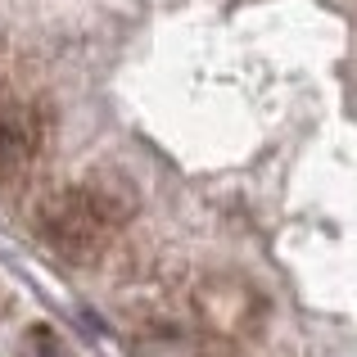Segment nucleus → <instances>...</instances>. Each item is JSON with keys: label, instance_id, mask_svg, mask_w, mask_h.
Listing matches in <instances>:
<instances>
[{"label": "nucleus", "instance_id": "nucleus-1", "mask_svg": "<svg viewBox=\"0 0 357 357\" xmlns=\"http://www.w3.org/2000/svg\"><path fill=\"white\" fill-rule=\"evenodd\" d=\"M131 208H136L131 190L118 176H86V181L68 185V190L50 195L36 208V236L50 244L59 258L91 262L114 240V231L127 227Z\"/></svg>", "mask_w": 357, "mask_h": 357}, {"label": "nucleus", "instance_id": "nucleus-4", "mask_svg": "<svg viewBox=\"0 0 357 357\" xmlns=\"http://www.w3.org/2000/svg\"><path fill=\"white\" fill-rule=\"evenodd\" d=\"M27 357H68V349L59 344V335H54V331L32 326V335H27Z\"/></svg>", "mask_w": 357, "mask_h": 357}, {"label": "nucleus", "instance_id": "nucleus-2", "mask_svg": "<svg viewBox=\"0 0 357 357\" xmlns=\"http://www.w3.org/2000/svg\"><path fill=\"white\" fill-rule=\"evenodd\" d=\"M190 312L204 326V340L240 349L244 340L262 335L271 303L244 276H204L199 285H190Z\"/></svg>", "mask_w": 357, "mask_h": 357}, {"label": "nucleus", "instance_id": "nucleus-3", "mask_svg": "<svg viewBox=\"0 0 357 357\" xmlns=\"http://www.w3.org/2000/svg\"><path fill=\"white\" fill-rule=\"evenodd\" d=\"M50 118L41 105L27 100H0V181H14L41 158Z\"/></svg>", "mask_w": 357, "mask_h": 357}]
</instances>
